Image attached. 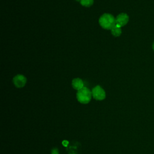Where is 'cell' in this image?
<instances>
[{
  "label": "cell",
  "instance_id": "52a82bcc",
  "mask_svg": "<svg viewBox=\"0 0 154 154\" xmlns=\"http://www.w3.org/2000/svg\"><path fill=\"white\" fill-rule=\"evenodd\" d=\"M112 34L115 37H119L122 34L121 26L116 24V25L111 29Z\"/></svg>",
  "mask_w": 154,
  "mask_h": 154
},
{
  "label": "cell",
  "instance_id": "6da1fadb",
  "mask_svg": "<svg viewBox=\"0 0 154 154\" xmlns=\"http://www.w3.org/2000/svg\"><path fill=\"white\" fill-rule=\"evenodd\" d=\"M99 22L100 25L106 29H111L116 24V19L112 14L109 13L102 14L99 19Z\"/></svg>",
  "mask_w": 154,
  "mask_h": 154
},
{
  "label": "cell",
  "instance_id": "277c9868",
  "mask_svg": "<svg viewBox=\"0 0 154 154\" xmlns=\"http://www.w3.org/2000/svg\"><path fill=\"white\" fill-rule=\"evenodd\" d=\"M26 82V78L22 75H17L13 78V83L17 88H21L25 86Z\"/></svg>",
  "mask_w": 154,
  "mask_h": 154
},
{
  "label": "cell",
  "instance_id": "7a4b0ae2",
  "mask_svg": "<svg viewBox=\"0 0 154 154\" xmlns=\"http://www.w3.org/2000/svg\"><path fill=\"white\" fill-rule=\"evenodd\" d=\"M91 91L88 88L85 87L78 90L76 93V98L78 100L83 104L88 103L91 99Z\"/></svg>",
  "mask_w": 154,
  "mask_h": 154
},
{
  "label": "cell",
  "instance_id": "8992f818",
  "mask_svg": "<svg viewBox=\"0 0 154 154\" xmlns=\"http://www.w3.org/2000/svg\"><path fill=\"white\" fill-rule=\"evenodd\" d=\"M72 85L73 88L78 91L84 87V82H83L82 80L78 78H75L72 80Z\"/></svg>",
  "mask_w": 154,
  "mask_h": 154
},
{
  "label": "cell",
  "instance_id": "ba28073f",
  "mask_svg": "<svg viewBox=\"0 0 154 154\" xmlns=\"http://www.w3.org/2000/svg\"><path fill=\"white\" fill-rule=\"evenodd\" d=\"M93 2H94L93 0H81L80 1L81 4L87 7H89L91 5H92L93 4Z\"/></svg>",
  "mask_w": 154,
  "mask_h": 154
},
{
  "label": "cell",
  "instance_id": "3957f363",
  "mask_svg": "<svg viewBox=\"0 0 154 154\" xmlns=\"http://www.w3.org/2000/svg\"><path fill=\"white\" fill-rule=\"evenodd\" d=\"M92 96L96 100H102L105 98L106 94L104 90L99 85L94 87L92 90Z\"/></svg>",
  "mask_w": 154,
  "mask_h": 154
},
{
  "label": "cell",
  "instance_id": "30bf717a",
  "mask_svg": "<svg viewBox=\"0 0 154 154\" xmlns=\"http://www.w3.org/2000/svg\"><path fill=\"white\" fill-rule=\"evenodd\" d=\"M152 48H153V49L154 50V42H153V45H152Z\"/></svg>",
  "mask_w": 154,
  "mask_h": 154
},
{
  "label": "cell",
  "instance_id": "9c48e42d",
  "mask_svg": "<svg viewBox=\"0 0 154 154\" xmlns=\"http://www.w3.org/2000/svg\"><path fill=\"white\" fill-rule=\"evenodd\" d=\"M52 154H59L57 149H54L52 150Z\"/></svg>",
  "mask_w": 154,
  "mask_h": 154
},
{
  "label": "cell",
  "instance_id": "8fae6325",
  "mask_svg": "<svg viewBox=\"0 0 154 154\" xmlns=\"http://www.w3.org/2000/svg\"><path fill=\"white\" fill-rule=\"evenodd\" d=\"M77 1H79V0H77Z\"/></svg>",
  "mask_w": 154,
  "mask_h": 154
},
{
  "label": "cell",
  "instance_id": "5b68a950",
  "mask_svg": "<svg viewBox=\"0 0 154 154\" xmlns=\"http://www.w3.org/2000/svg\"><path fill=\"white\" fill-rule=\"evenodd\" d=\"M129 21V16L127 14L122 13L119 14L116 18V25L123 26L127 24Z\"/></svg>",
  "mask_w": 154,
  "mask_h": 154
}]
</instances>
